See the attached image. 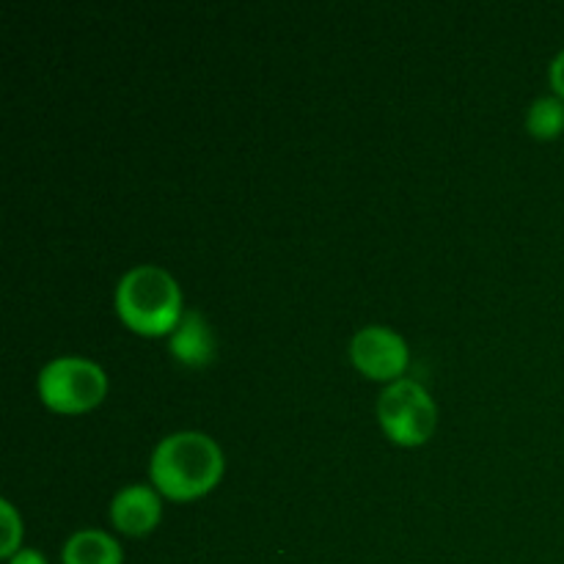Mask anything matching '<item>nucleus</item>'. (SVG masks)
<instances>
[{
    "label": "nucleus",
    "mask_w": 564,
    "mask_h": 564,
    "mask_svg": "<svg viewBox=\"0 0 564 564\" xmlns=\"http://www.w3.org/2000/svg\"><path fill=\"white\" fill-rule=\"evenodd\" d=\"M0 512H3V527H6V540H3V549H0V554H3L6 560H11V556L20 551L22 523H20V518H17L14 507H11L9 501H0Z\"/></svg>",
    "instance_id": "obj_10"
},
{
    "label": "nucleus",
    "mask_w": 564,
    "mask_h": 564,
    "mask_svg": "<svg viewBox=\"0 0 564 564\" xmlns=\"http://www.w3.org/2000/svg\"><path fill=\"white\" fill-rule=\"evenodd\" d=\"M527 130L540 141H554L564 132V99L540 97L527 113Z\"/></svg>",
    "instance_id": "obj_9"
},
{
    "label": "nucleus",
    "mask_w": 564,
    "mask_h": 564,
    "mask_svg": "<svg viewBox=\"0 0 564 564\" xmlns=\"http://www.w3.org/2000/svg\"><path fill=\"white\" fill-rule=\"evenodd\" d=\"M350 358L367 378L400 380L408 367V345L386 325H367L352 336Z\"/></svg>",
    "instance_id": "obj_5"
},
{
    "label": "nucleus",
    "mask_w": 564,
    "mask_h": 564,
    "mask_svg": "<svg viewBox=\"0 0 564 564\" xmlns=\"http://www.w3.org/2000/svg\"><path fill=\"white\" fill-rule=\"evenodd\" d=\"M64 564H121V545L99 529H80L61 551Z\"/></svg>",
    "instance_id": "obj_8"
},
{
    "label": "nucleus",
    "mask_w": 564,
    "mask_h": 564,
    "mask_svg": "<svg viewBox=\"0 0 564 564\" xmlns=\"http://www.w3.org/2000/svg\"><path fill=\"white\" fill-rule=\"evenodd\" d=\"M116 312L121 323L143 336L171 334L180 323L182 292L174 275L158 264H138L116 286Z\"/></svg>",
    "instance_id": "obj_2"
},
{
    "label": "nucleus",
    "mask_w": 564,
    "mask_h": 564,
    "mask_svg": "<svg viewBox=\"0 0 564 564\" xmlns=\"http://www.w3.org/2000/svg\"><path fill=\"white\" fill-rule=\"evenodd\" d=\"M110 521L130 538H143L160 523V496L152 485H127L110 501Z\"/></svg>",
    "instance_id": "obj_6"
},
{
    "label": "nucleus",
    "mask_w": 564,
    "mask_h": 564,
    "mask_svg": "<svg viewBox=\"0 0 564 564\" xmlns=\"http://www.w3.org/2000/svg\"><path fill=\"white\" fill-rule=\"evenodd\" d=\"M108 391V378L88 358H55L39 372V397L58 413H83L99 405Z\"/></svg>",
    "instance_id": "obj_3"
},
{
    "label": "nucleus",
    "mask_w": 564,
    "mask_h": 564,
    "mask_svg": "<svg viewBox=\"0 0 564 564\" xmlns=\"http://www.w3.org/2000/svg\"><path fill=\"white\" fill-rule=\"evenodd\" d=\"M9 564H47L36 549H20L14 556H11Z\"/></svg>",
    "instance_id": "obj_12"
},
{
    "label": "nucleus",
    "mask_w": 564,
    "mask_h": 564,
    "mask_svg": "<svg viewBox=\"0 0 564 564\" xmlns=\"http://www.w3.org/2000/svg\"><path fill=\"white\" fill-rule=\"evenodd\" d=\"M549 77H551V86H554L556 97L564 99V50H560V53H556V58L551 61Z\"/></svg>",
    "instance_id": "obj_11"
},
{
    "label": "nucleus",
    "mask_w": 564,
    "mask_h": 564,
    "mask_svg": "<svg viewBox=\"0 0 564 564\" xmlns=\"http://www.w3.org/2000/svg\"><path fill=\"white\" fill-rule=\"evenodd\" d=\"M171 356L185 367H207L215 358V336L207 317L198 312H185L171 330Z\"/></svg>",
    "instance_id": "obj_7"
},
{
    "label": "nucleus",
    "mask_w": 564,
    "mask_h": 564,
    "mask_svg": "<svg viewBox=\"0 0 564 564\" xmlns=\"http://www.w3.org/2000/svg\"><path fill=\"white\" fill-rule=\"evenodd\" d=\"M378 422L394 444L419 446L433 435L438 411L416 380H394L378 400Z\"/></svg>",
    "instance_id": "obj_4"
},
{
    "label": "nucleus",
    "mask_w": 564,
    "mask_h": 564,
    "mask_svg": "<svg viewBox=\"0 0 564 564\" xmlns=\"http://www.w3.org/2000/svg\"><path fill=\"white\" fill-rule=\"evenodd\" d=\"M224 474V452L209 435L196 430L165 435L152 452L149 477L154 490L174 501L209 494Z\"/></svg>",
    "instance_id": "obj_1"
}]
</instances>
